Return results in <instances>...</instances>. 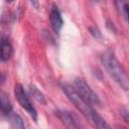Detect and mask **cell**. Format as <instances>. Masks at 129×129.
Masks as SVG:
<instances>
[{
	"instance_id": "obj_1",
	"label": "cell",
	"mask_w": 129,
	"mask_h": 129,
	"mask_svg": "<svg viewBox=\"0 0 129 129\" xmlns=\"http://www.w3.org/2000/svg\"><path fill=\"white\" fill-rule=\"evenodd\" d=\"M62 91L66 94V96L68 97V99L75 105V107L88 120H90L94 124V126H96L98 128H109V125L106 123V121L93 109V107L88 105L83 100V98L79 95V93L77 92L75 87H73L71 85H64L62 87Z\"/></svg>"
},
{
	"instance_id": "obj_2",
	"label": "cell",
	"mask_w": 129,
	"mask_h": 129,
	"mask_svg": "<svg viewBox=\"0 0 129 129\" xmlns=\"http://www.w3.org/2000/svg\"><path fill=\"white\" fill-rule=\"evenodd\" d=\"M101 61L106 72L110 75V77L124 90H129V77L122 67V64L118 61L116 56L111 51H106L101 55Z\"/></svg>"
},
{
	"instance_id": "obj_3",
	"label": "cell",
	"mask_w": 129,
	"mask_h": 129,
	"mask_svg": "<svg viewBox=\"0 0 129 129\" xmlns=\"http://www.w3.org/2000/svg\"><path fill=\"white\" fill-rule=\"evenodd\" d=\"M74 87L79 93V95L83 98V100L90 105L91 107L94 106H100L101 100L98 97V95L91 89V87L87 84V82L83 78H76L74 81Z\"/></svg>"
},
{
	"instance_id": "obj_4",
	"label": "cell",
	"mask_w": 129,
	"mask_h": 129,
	"mask_svg": "<svg viewBox=\"0 0 129 129\" xmlns=\"http://www.w3.org/2000/svg\"><path fill=\"white\" fill-rule=\"evenodd\" d=\"M14 95H15V97H16L19 105L29 114V116L34 121H36L37 120V112H36L35 108L33 107L32 103L30 102L29 97L27 96V94L24 91L23 87L20 84L15 85V87H14Z\"/></svg>"
},
{
	"instance_id": "obj_5",
	"label": "cell",
	"mask_w": 129,
	"mask_h": 129,
	"mask_svg": "<svg viewBox=\"0 0 129 129\" xmlns=\"http://www.w3.org/2000/svg\"><path fill=\"white\" fill-rule=\"evenodd\" d=\"M49 20H50V25H51L53 31L55 33H58L60 31L61 27H62L63 21H62L60 11H59L58 7L55 4L51 5L50 12H49Z\"/></svg>"
},
{
	"instance_id": "obj_6",
	"label": "cell",
	"mask_w": 129,
	"mask_h": 129,
	"mask_svg": "<svg viewBox=\"0 0 129 129\" xmlns=\"http://www.w3.org/2000/svg\"><path fill=\"white\" fill-rule=\"evenodd\" d=\"M55 115L67 126H69L71 128H79L80 127V125L78 124L77 120L75 119V117L70 112L63 111V110H57V111H55Z\"/></svg>"
},
{
	"instance_id": "obj_7",
	"label": "cell",
	"mask_w": 129,
	"mask_h": 129,
	"mask_svg": "<svg viewBox=\"0 0 129 129\" xmlns=\"http://www.w3.org/2000/svg\"><path fill=\"white\" fill-rule=\"evenodd\" d=\"M13 53V47L11 43L8 41V39L2 37L1 40V60L6 61L8 60Z\"/></svg>"
},
{
	"instance_id": "obj_8",
	"label": "cell",
	"mask_w": 129,
	"mask_h": 129,
	"mask_svg": "<svg viewBox=\"0 0 129 129\" xmlns=\"http://www.w3.org/2000/svg\"><path fill=\"white\" fill-rule=\"evenodd\" d=\"M0 107L4 115H9L12 110V104L10 102V99L8 95L4 92H1L0 94Z\"/></svg>"
},
{
	"instance_id": "obj_9",
	"label": "cell",
	"mask_w": 129,
	"mask_h": 129,
	"mask_svg": "<svg viewBox=\"0 0 129 129\" xmlns=\"http://www.w3.org/2000/svg\"><path fill=\"white\" fill-rule=\"evenodd\" d=\"M29 92H30V95H31L38 103L43 104V105L46 104V100H45L44 95H43L35 86H30V87H29Z\"/></svg>"
},
{
	"instance_id": "obj_10",
	"label": "cell",
	"mask_w": 129,
	"mask_h": 129,
	"mask_svg": "<svg viewBox=\"0 0 129 129\" xmlns=\"http://www.w3.org/2000/svg\"><path fill=\"white\" fill-rule=\"evenodd\" d=\"M8 119H9V122H10L12 127H14V128H25L23 120H22V118L18 114H11V115H9Z\"/></svg>"
},
{
	"instance_id": "obj_11",
	"label": "cell",
	"mask_w": 129,
	"mask_h": 129,
	"mask_svg": "<svg viewBox=\"0 0 129 129\" xmlns=\"http://www.w3.org/2000/svg\"><path fill=\"white\" fill-rule=\"evenodd\" d=\"M89 30H90L91 34H92L96 39H102V34H101L100 30H99L96 26H91V27L89 28Z\"/></svg>"
},
{
	"instance_id": "obj_12",
	"label": "cell",
	"mask_w": 129,
	"mask_h": 129,
	"mask_svg": "<svg viewBox=\"0 0 129 129\" xmlns=\"http://www.w3.org/2000/svg\"><path fill=\"white\" fill-rule=\"evenodd\" d=\"M114 2H115L116 7H117L119 10H121V9L124 10V7H125V5H126L124 0H114Z\"/></svg>"
},
{
	"instance_id": "obj_13",
	"label": "cell",
	"mask_w": 129,
	"mask_h": 129,
	"mask_svg": "<svg viewBox=\"0 0 129 129\" xmlns=\"http://www.w3.org/2000/svg\"><path fill=\"white\" fill-rule=\"evenodd\" d=\"M121 115L123 116L124 120H125L126 122H128V123H129V113H128L125 109H121Z\"/></svg>"
},
{
	"instance_id": "obj_14",
	"label": "cell",
	"mask_w": 129,
	"mask_h": 129,
	"mask_svg": "<svg viewBox=\"0 0 129 129\" xmlns=\"http://www.w3.org/2000/svg\"><path fill=\"white\" fill-rule=\"evenodd\" d=\"M29 2L31 3V5H32L35 9H38V7H39V1H38V0H29Z\"/></svg>"
},
{
	"instance_id": "obj_15",
	"label": "cell",
	"mask_w": 129,
	"mask_h": 129,
	"mask_svg": "<svg viewBox=\"0 0 129 129\" xmlns=\"http://www.w3.org/2000/svg\"><path fill=\"white\" fill-rule=\"evenodd\" d=\"M124 12L127 16V20H128V23H129V4H126L125 7H124Z\"/></svg>"
},
{
	"instance_id": "obj_16",
	"label": "cell",
	"mask_w": 129,
	"mask_h": 129,
	"mask_svg": "<svg viewBox=\"0 0 129 129\" xmlns=\"http://www.w3.org/2000/svg\"><path fill=\"white\" fill-rule=\"evenodd\" d=\"M94 2H96V3H100V2H102L103 0H93Z\"/></svg>"
},
{
	"instance_id": "obj_17",
	"label": "cell",
	"mask_w": 129,
	"mask_h": 129,
	"mask_svg": "<svg viewBox=\"0 0 129 129\" xmlns=\"http://www.w3.org/2000/svg\"><path fill=\"white\" fill-rule=\"evenodd\" d=\"M6 1H7V2H12L13 0H6Z\"/></svg>"
}]
</instances>
